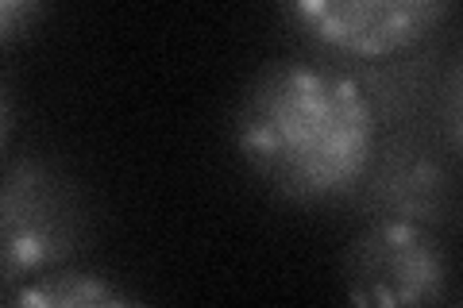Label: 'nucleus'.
Returning <instances> with one entry per match:
<instances>
[{
	"mask_svg": "<svg viewBox=\"0 0 463 308\" xmlns=\"http://www.w3.org/2000/svg\"><path fill=\"white\" fill-rule=\"evenodd\" d=\"M232 131L248 170L294 204L347 197L374 158V108L364 85L306 58L259 70L240 97Z\"/></svg>",
	"mask_w": 463,
	"mask_h": 308,
	"instance_id": "obj_1",
	"label": "nucleus"
},
{
	"mask_svg": "<svg viewBox=\"0 0 463 308\" xmlns=\"http://www.w3.org/2000/svg\"><path fill=\"white\" fill-rule=\"evenodd\" d=\"M85 231V212L62 173L20 158L0 178V282H27L66 266Z\"/></svg>",
	"mask_w": 463,
	"mask_h": 308,
	"instance_id": "obj_2",
	"label": "nucleus"
},
{
	"mask_svg": "<svg viewBox=\"0 0 463 308\" xmlns=\"http://www.w3.org/2000/svg\"><path fill=\"white\" fill-rule=\"evenodd\" d=\"M344 293L371 308H425L448 293V255L413 219H379L347 243Z\"/></svg>",
	"mask_w": 463,
	"mask_h": 308,
	"instance_id": "obj_3",
	"label": "nucleus"
},
{
	"mask_svg": "<svg viewBox=\"0 0 463 308\" xmlns=\"http://www.w3.org/2000/svg\"><path fill=\"white\" fill-rule=\"evenodd\" d=\"M321 47L347 58H394L425 42L452 0H282Z\"/></svg>",
	"mask_w": 463,
	"mask_h": 308,
	"instance_id": "obj_4",
	"label": "nucleus"
},
{
	"mask_svg": "<svg viewBox=\"0 0 463 308\" xmlns=\"http://www.w3.org/2000/svg\"><path fill=\"white\" fill-rule=\"evenodd\" d=\"M132 301H136L132 293L116 289L109 277L70 270V266L35 274L16 289V304H27V308H116Z\"/></svg>",
	"mask_w": 463,
	"mask_h": 308,
	"instance_id": "obj_5",
	"label": "nucleus"
},
{
	"mask_svg": "<svg viewBox=\"0 0 463 308\" xmlns=\"http://www.w3.org/2000/svg\"><path fill=\"white\" fill-rule=\"evenodd\" d=\"M47 5L51 0H0V47L32 35L47 16Z\"/></svg>",
	"mask_w": 463,
	"mask_h": 308,
	"instance_id": "obj_6",
	"label": "nucleus"
},
{
	"mask_svg": "<svg viewBox=\"0 0 463 308\" xmlns=\"http://www.w3.org/2000/svg\"><path fill=\"white\" fill-rule=\"evenodd\" d=\"M12 131H16V105H12L8 81L0 78V166H5V154L12 146Z\"/></svg>",
	"mask_w": 463,
	"mask_h": 308,
	"instance_id": "obj_7",
	"label": "nucleus"
},
{
	"mask_svg": "<svg viewBox=\"0 0 463 308\" xmlns=\"http://www.w3.org/2000/svg\"><path fill=\"white\" fill-rule=\"evenodd\" d=\"M448 116H444V127H448V143H452V151L459 146V70L448 73Z\"/></svg>",
	"mask_w": 463,
	"mask_h": 308,
	"instance_id": "obj_8",
	"label": "nucleus"
}]
</instances>
